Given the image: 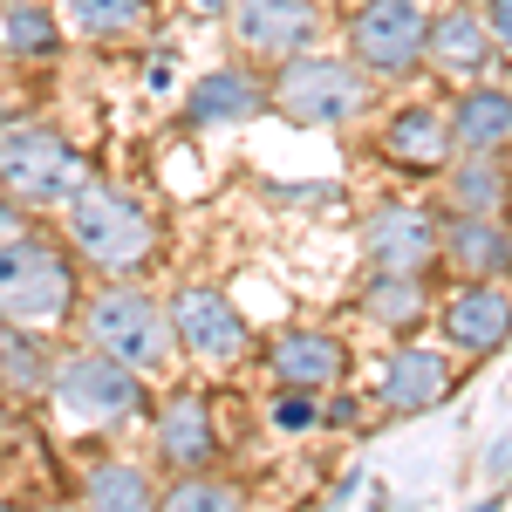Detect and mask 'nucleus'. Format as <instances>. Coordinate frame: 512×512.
Masks as SVG:
<instances>
[{"mask_svg":"<svg viewBox=\"0 0 512 512\" xmlns=\"http://www.w3.org/2000/svg\"><path fill=\"white\" fill-rule=\"evenodd\" d=\"M69 239H76L82 260L103 267V274H137V267L158 260L151 212L123 192H103V185H76V198H69Z\"/></svg>","mask_w":512,"mask_h":512,"instance_id":"nucleus-2","label":"nucleus"},{"mask_svg":"<svg viewBox=\"0 0 512 512\" xmlns=\"http://www.w3.org/2000/svg\"><path fill=\"white\" fill-rule=\"evenodd\" d=\"M233 35L253 48V55H301L308 41L321 35V14L315 0H233Z\"/></svg>","mask_w":512,"mask_h":512,"instance_id":"nucleus-10","label":"nucleus"},{"mask_svg":"<svg viewBox=\"0 0 512 512\" xmlns=\"http://www.w3.org/2000/svg\"><path fill=\"white\" fill-rule=\"evenodd\" d=\"M89 506L96 512H158V499H151L144 472H130V465H96V472H89Z\"/></svg>","mask_w":512,"mask_h":512,"instance_id":"nucleus-22","label":"nucleus"},{"mask_svg":"<svg viewBox=\"0 0 512 512\" xmlns=\"http://www.w3.org/2000/svg\"><path fill=\"white\" fill-rule=\"evenodd\" d=\"M0 48H7V55H55V48H62V28H55L48 7L21 0V7L0 14Z\"/></svg>","mask_w":512,"mask_h":512,"instance_id":"nucleus-21","label":"nucleus"},{"mask_svg":"<svg viewBox=\"0 0 512 512\" xmlns=\"http://www.w3.org/2000/svg\"><path fill=\"white\" fill-rule=\"evenodd\" d=\"M192 7H205V14H226V7H233V0H192Z\"/></svg>","mask_w":512,"mask_h":512,"instance_id":"nucleus-29","label":"nucleus"},{"mask_svg":"<svg viewBox=\"0 0 512 512\" xmlns=\"http://www.w3.org/2000/svg\"><path fill=\"white\" fill-rule=\"evenodd\" d=\"M492 28L478 21V14H465V7H451V14H437V21H424V55H431L444 76H478L485 62H492Z\"/></svg>","mask_w":512,"mask_h":512,"instance_id":"nucleus-13","label":"nucleus"},{"mask_svg":"<svg viewBox=\"0 0 512 512\" xmlns=\"http://www.w3.org/2000/svg\"><path fill=\"white\" fill-rule=\"evenodd\" d=\"M444 383H451V362L431 349H403L390 362V376H383V396H390V410H403V417H417V410H431L437 396H444Z\"/></svg>","mask_w":512,"mask_h":512,"instance_id":"nucleus-18","label":"nucleus"},{"mask_svg":"<svg viewBox=\"0 0 512 512\" xmlns=\"http://www.w3.org/2000/svg\"><path fill=\"white\" fill-rule=\"evenodd\" d=\"M472 512H506V506H499V499H485V506H472Z\"/></svg>","mask_w":512,"mask_h":512,"instance_id":"nucleus-30","label":"nucleus"},{"mask_svg":"<svg viewBox=\"0 0 512 512\" xmlns=\"http://www.w3.org/2000/svg\"><path fill=\"white\" fill-rule=\"evenodd\" d=\"M349 48L376 76H410L424 62V7L417 0H362L349 14Z\"/></svg>","mask_w":512,"mask_h":512,"instance_id":"nucleus-7","label":"nucleus"},{"mask_svg":"<svg viewBox=\"0 0 512 512\" xmlns=\"http://www.w3.org/2000/svg\"><path fill=\"white\" fill-rule=\"evenodd\" d=\"M274 424L280 431H308V424H315V403H308V390H287L274 403Z\"/></svg>","mask_w":512,"mask_h":512,"instance_id":"nucleus-26","label":"nucleus"},{"mask_svg":"<svg viewBox=\"0 0 512 512\" xmlns=\"http://www.w3.org/2000/svg\"><path fill=\"white\" fill-rule=\"evenodd\" d=\"M512 192V171L499 164V151H465V164L451 171V205L458 212H499Z\"/></svg>","mask_w":512,"mask_h":512,"instance_id":"nucleus-20","label":"nucleus"},{"mask_svg":"<svg viewBox=\"0 0 512 512\" xmlns=\"http://www.w3.org/2000/svg\"><path fill=\"white\" fill-rule=\"evenodd\" d=\"M362 308L376 321H390V328H410V321L424 315V287H417V274H383L362 294Z\"/></svg>","mask_w":512,"mask_h":512,"instance_id":"nucleus-23","label":"nucleus"},{"mask_svg":"<svg viewBox=\"0 0 512 512\" xmlns=\"http://www.w3.org/2000/svg\"><path fill=\"white\" fill-rule=\"evenodd\" d=\"M512 335V287L506 280H472L444 301V342L458 349H499Z\"/></svg>","mask_w":512,"mask_h":512,"instance_id":"nucleus-12","label":"nucleus"},{"mask_svg":"<svg viewBox=\"0 0 512 512\" xmlns=\"http://www.w3.org/2000/svg\"><path fill=\"white\" fill-rule=\"evenodd\" d=\"M14 233V205H7V198H0V239Z\"/></svg>","mask_w":512,"mask_h":512,"instance_id":"nucleus-28","label":"nucleus"},{"mask_svg":"<svg viewBox=\"0 0 512 512\" xmlns=\"http://www.w3.org/2000/svg\"><path fill=\"white\" fill-rule=\"evenodd\" d=\"M349 369V349L335 342V335H280L274 342V376L287 390H321V383H335Z\"/></svg>","mask_w":512,"mask_h":512,"instance_id":"nucleus-16","label":"nucleus"},{"mask_svg":"<svg viewBox=\"0 0 512 512\" xmlns=\"http://www.w3.org/2000/svg\"><path fill=\"white\" fill-rule=\"evenodd\" d=\"M76 308V267L55 239L7 233L0 239V321L14 328H48Z\"/></svg>","mask_w":512,"mask_h":512,"instance_id":"nucleus-1","label":"nucleus"},{"mask_svg":"<svg viewBox=\"0 0 512 512\" xmlns=\"http://www.w3.org/2000/svg\"><path fill=\"white\" fill-rule=\"evenodd\" d=\"M260 110H267V96H260V82L246 69H212L192 89V123H246Z\"/></svg>","mask_w":512,"mask_h":512,"instance_id":"nucleus-19","label":"nucleus"},{"mask_svg":"<svg viewBox=\"0 0 512 512\" xmlns=\"http://www.w3.org/2000/svg\"><path fill=\"white\" fill-rule=\"evenodd\" d=\"M383 158L403 171H444L451 164V130L437 110H396L383 123Z\"/></svg>","mask_w":512,"mask_h":512,"instance_id":"nucleus-15","label":"nucleus"},{"mask_svg":"<svg viewBox=\"0 0 512 512\" xmlns=\"http://www.w3.org/2000/svg\"><path fill=\"white\" fill-rule=\"evenodd\" d=\"M82 178H89V164L69 137H55V130H7L0 137V185L14 205H62V198H76Z\"/></svg>","mask_w":512,"mask_h":512,"instance_id":"nucleus-3","label":"nucleus"},{"mask_svg":"<svg viewBox=\"0 0 512 512\" xmlns=\"http://www.w3.org/2000/svg\"><path fill=\"white\" fill-rule=\"evenodd\" d=\"M158 512H246V506H239L233 485H219V478H185V485L164 492Z\"/></svg>","mask_w":512,"mask_h":512,"instance_id":"nucleus-24","label":"nucleus"},{"mask_svg":"<svg viewBox=\"0 0 512 512\" xmlns=\"http://www.w3.org/2000/svg\"><path fill=\"white\" fill-rule=\"evenodd\" d=\"M274 103L294 123H321V130H328V123L362 117L369 82H362V69H349V62H328V55H294V62H280Z\"/></svg>","mask_w":512,"mask_h":512,"instance_id":"nucleus-5","label":"nucleus"},{"mask_svg":"<svg viewBox=\"0 0 512 512\" xmlns=\"http://www.w3.org/2000/svg\"><path fill=\"white\" fill-rule=\"evenodd\" d=\"M444 130H451L458 151H506L512 144V89H492V82L465 89L451 103V123Z\"/></svg>","mask_w":512,"mask_h":512,"instance_id":"nucleus-14","label":"nucleus"},{"mask_svg":"<svg viewBox=\"0 0 512 512\" xmlns=\"http://www.w3.org/2000/svg\"><path fill=\"white\" fill-rule=\"evenodd\" d=\"M48 390H55V403H62V417H69V424H89V431L130 424V417L144 410L137 369H123V362H110V355H69V362L48 376Z\"/></svg>","mask_w":512,"mask_h":512,"instance_id":"nucleus-4","label":"nucleus"},{"mask_svg":"<svg viewBox=\"0 0 512 512\" xmlns=\"http://www.w3.org/2000/svg\"><path fill=\"white\" fill-rule=\"evenodd\" d=\"M485 28H492V41L512 48V0H492V7H485Z\"/></svg>","mask_w":512,"mask_h":512,"instance_id":"nucleus-27","label":"nucleus"},{"mask_svg":"<svg viewBox=\"0 0 512 512\" xmlns=\"http://www.w3.org/2000/svg\"><path fill=\"white\" fill-rule=\"evenodd\" d=\"M171 335L192 355H205V362H233L246 349V321H239V308L219 287H185L171 301Z\"/></svg>","mask_w":512,"mask_h":512,"instance_id":"nucleus-8","label":"nucleus"},{"mask_svg":"<svg viewBox=\"0 0 512 512\" xmlns=\"http://www.w3.org/2000/svg\"><path fill=\"white\" fill-rule=\"evenodd\" d=\"M89 342H96V355H110L123 369H151L171 355V315L151 294L110 287L103 301H89Z\"/></svg>","mask_w":512,"mask_h":512,"instance_id":"nucleus-6","label":"nucleus"},{"mask_svg":"<svg viewBox=\"0 0 512 512\" xmlns=\"http://www.w3.org/2000/svg\"><path fill=\"white\" fill-rule=\"evenodd\" d=\"M0 137H7V123H0Z\"/></svg>","mask_w":512,"mask_h":512,"instance_id":"nucleus-31","label":"nucleus"},{"mask_svg":"<svg viewBox=\"0 0 512 512\" xmlns=\"http://www.w3.org/2000/svg\"><path fill=\"white\" fill-rule=\"evenodd\" d=\"M437 253L465 280H506L512 274V226L499 212H458V219L437 233Z\"/></svg>","mask_w":512,"mask_h":512,"instance_id":"nucleus-11","label":"nucleus"},{"mask_svg":"<svg viewBox=\"0 0 512 512\" xmlns=\"http://www.w3.org/2000/svg\"><path fill=\"white\" fill-rule=\"evenodd\" d=\"M362 253H369L383 274H424L437 260V219L417 212V205H383V212H369V226H362Z\"/></svg>","mask_w":512,"mask_h":512,"instance_id":"nucleus-9","label":"nucleus"},{"mask_svg":"<svg viewBox=\"0 0 512 512\" xmlns=\"http://www.w3.org/2000/svg\"><path fill=\"white\" fill-rule=\"evenodd\" d=\"M69 14L89 35H130L144 21V0H69Z\"/></svg>","mask_w":512,"mask_h":512,"instance_id":"nucleus-25","label":"nucleus"},{"mask_svg":"<svg viewBox=\"0 0 512 512\" xmlns=\"http://www.w3.org/2000/svg\"><path fill=\"white\" fill-rule=\"evenodd\" d=\"M158 451H164V465H178V472H205L212 465L219 444H212V417H205L198 396H178L158 417Z\"/></svg>","mask_w":512,"mask_h":512,"instance_id":"nucleus-17","label":"nucleus"}]
</instances>
